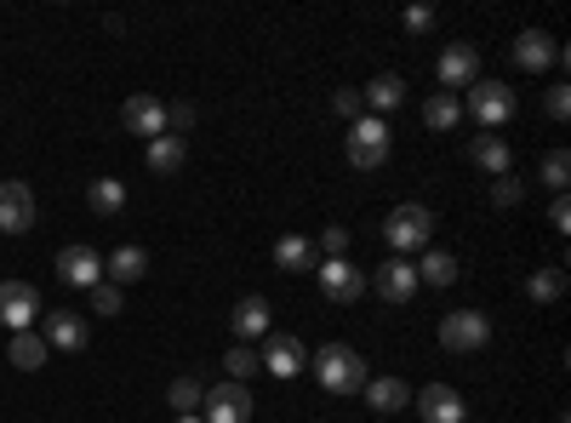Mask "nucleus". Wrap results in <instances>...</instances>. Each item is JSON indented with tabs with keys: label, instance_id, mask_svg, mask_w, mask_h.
<instances>
[{
	"label": "nucleus",
	"instance_id": "obj_1",
	"mask_svg": "<svg viewBox=\"0 0 571 423\" xmlns=\"http://www.w3.org/2000/svg\"><path fill=\"white\" fill-rule=\"evenodd\" d=\"M315 378H320V389H331V395H355V389H366V361L355 355V343H320L315 349Z\"/></svg>",
	"mask_w": 571,
	"mask_h": 423
},
{
	"label": "nucleus",
	"instance_id": "obj_2",
	"mask_svg": "<svg viewBox=\"0 0 571 423\" xmlns=\"http://www.w3.org/2000/svg\"><path fill=\"white\" fill-rule=\"evenodd\" d=\"M429 235H434V212H429V207H417V201L394 207V212L383 218V241L394 246V257H406V252L429 246Z\"/></svg>",
	"mask_w": 571,
	"mask_h": 423
},
{
	"label": "nucleus",
	"instance_id": "obj_3",
	"mask_svg": "<svg viewBox=\"0 0 571 423\" xmlns=\"http://www.w3.org/2000/svg\"><path fill=\"white\" fill-rule=\"evenodd\" d=\"M383 160H389V120L360 115L355 133H349V167H355V172H378Z\"/></svg>",
	"mask_w": 571,
	"mask_h": 423
},
{
	"label": "nucleus",
	"instance_id": "obj_4",
	"mask_svg": "<svg viewBox=\"0 0 571 423\" xmlns=\"http://www.w3.org/2000/svg\"><path fill=\"white\" fill-rule=\"evenodd\" d=\"M463 109H468V115H475V120L486 126V133H491V126L515 120V92L503 86V81H475V86H468V97H463Z\"/></svg>",
	"mask_w": 571,
	"mask_h": 423
},
{
	"label": "nucleus",
	"instance_id": "obj_5",
	"mask_svg": "<svg viewBox=\"0 0 571 423\" xmlns=\"http://www.w3.org/2000/svg\"><path fill=\"white\" fill-rule=\"evenodd\" d=\"M252 417V389L246 383H212L200 395V423H246Z\"/></svg>",
	"mask_w": 571,
	"mask_h": 423
},
{
	"label": "nucleus",
	"instance_id": "obj_6",
	"mask_svg": "<svg viewBox=\"0 0 571 423\" xmlns=\"http://www.w3.org/2000/svg\"><path fill=\"white\" fill-rule=\"evenodd\" d=\"M441 343H446L452 355H475V349L491 343V320H486L480 309H457V315L441 320Z\"/></svg>",
	"mask_w": 571,
	"mask_h": 423
},
{
	"label": "nucleus",
	"instance_id": "obj_7",
	"mask_svg": "<svg viewBox=\"0 0 571 423\" xmlns=\"http://www.w3.org/2000/svg\"><path fill=\"white\" fill-rule=\"evenodd\" d=\"M35 315H41V292L29 281H0V327L12 332H35Z\"/></svg>",
	"mask_w": 571,
	"mask_h": 423
},
{
	"label": "nucleus",
	"instance_id": "obj_8",
	"mask_svg": "<svg viewBox=\"0 0 571 423\" xmlns=\"http://www.w3.org/2000/svg\"><path fill=\"white\" fill-rule=\"evenodd\" d=\"M120 126H126V133L131 138H166V104H160V97L155 92H131L126 97V109H120Z\"/></svg>",
	"mask_w": 571,
	"mask_h": 423
},
{
	"label": "nucleus",
	"instance_id": "obj_9",
	"mask_svg": "<svg viewBox=\"0 0 571 423\" xmlns=\"http://www.w3.org/2000/svg\"><path fill=\"white\" fill-rule=\"evenodd\" d=\"M366 286H372L383 304H412V298H417V264H406V257H389L383 269L366 275Z\"/></svg>",
	"mask_w": 571,
	"mask_h": 423
},
{
	"label": "nucleus",
	"instance_id": "obj_10",
	"mask_svg": "<svg viewBox=\"0 0 571 423\" xmlns=\"http://www.w3.org/2000/svg\"><path fill=\"white\" fill-rule=\"evenodd\" d=\"M29 230H35V189L0 183V235H29Z\"/></svg>",
	"mask_w": 571,
	"mask_h": 423
},
{
	"label": "nucleus",
	"instance_id": "obj_11",
	"mask_svg": "<svg viewBox=\"0 0 571 423\" xmlns=\"http://www.w3.org/2000/svg\"><path fill=\"white\" fill-rule=\"evenodd\" d=\"M434 75H441V86H475L480 81V46H468V41H452L441 52V63H434Z\"/></svg>",
	"mask_w": 571,
	"mask_h": 423
},
{
	"label": "nucleus",
	"instance_id": "obj_12",
	"mask_svg": "<svg viewBox=\"0 0 571 423\" xmlns=\"http://www.w3.org/2000/svg\"><path fill=\"white\" fill-rule=\"evenodd\" d=\"M257 355H263V372H275V378H297V372L309 367V355H304V343H297L292 332H268Z\"/></svg>",
	"mask_w": 571,
	"mask_h": 423
},
{
	"label": "nucleus",
	"instance_id": "obj_13",
	"mask_svg": "<svg viewBox=\"0 0 571 423\" xmlns=\"http://www.w3.org/2000/svg\"><path fill=\"white\" fill-rule=\"evenodd\" d=\"M315 275H320V292H326L331 304H355L360 292H366V275L349 264V257H326V264H320Z\"/></svg>",
	"mask_w": 571,
	"mask_h": 423
},
{
	"label": "nucleus",
	"instance_id": "obj_14",
	"mask_svg": "<svg viewBox=\"0 0 571 423\" xmlns=\"http://www.w3.org/2000/svg\"><path fill=\"white\" fill-rule=\"evenodd\" d=\"M57 281L92 292L97 281H104V257H97L92 246H63V252H57Z\"/></svg>",
	"mask_w": 571,
	"mask_h": 423
},
{
	"label": "nucleus",
	"instance_id": "obj_15",
	"mask_svg": "<svg viewBox=\"0 0 571 423\" xmlns=\"http://www.w3.org/2000/svg\"><path fill=\"white\" fill-rule=\"evenodd\" d=\"M417 412H423V423H463L468 412H463V395L452 383H429V389H417Z\"/></svg>",
	"mask_w": 571,
	"mask_h": 423
},
{
	"label": "nucleus",
	"instance_id": "obj_16",
	"mask_svg": "<svg viewBox=\"0 0 571 423\" xmlns=\"http://www.w3.org/2000/svg\"><path fill=\"white\" fill-rule=\"evenodd\" d=\"M560 52H565V46H560L554 35H543V29H526V35L515 41V63H520V70H531V75L549 70V63H560Z\"/></svg>",
	"mask_w": 571,
	"mask_h": 423
},
{
	"label": "nucleus",
	"instance_id": "obj_17",
	"mask_svg": "<svg viewBox=\"0 0 571 423\" xmlns=\"http://www.w3.org/2000/svg\"><path fill=\"white\" fill-rule=\"evenodd\" d=\"M275 264H281L286 275H309V269H320V252H315L309 235H281V241H275Z\"/></svg>",
	"mask_w": 571,
	"mask_h": 423
},
{
	"label": "nucleus",
	"instance_id": "obj_18",
	"mask_svg": "<svg viewBox=\"0 0 571 423\" xmlns=\"http://www.w3.org/2000/svg\"><path fill=\"white\" fill-rule=\"evenodd\" d=\"M360 395H366V406H372L378 417H394L400 406L412 401V389L400 383V378H366V389H360Z\"/></svg>",
	"mask_w": 571,
	"mask_h": 423
},
{
	"label": "nucleus",
	"instance_id": "obj_19",
	"mask_svg": "<svg viewBox=\"0 0 571 423\" xmlns=\"http://www.w3.org/2000/svg\"><path fill=\"white\" fill-rule=\"evenodd\" d=\"M229 332L241 338V343L268 338V304L263 298H241V304H234V315H229Z\"/></svg>",
	"mask_w": 571,
	"mask_h": 423
},
{
	"label": "nucleus",
	"instance_id": "obj_20",
	"mask_svg": "<svg viewBox=\"0 0 571 423\" xmlns=\"http://www.w3.org/2000/svg\"><path fill=\"white\" fill-rule=\"evenodd\" d=\"M86 343V320L75 309H52L46 315V349H81Z\"/></svg>",
	"mask_w": 571,
	"mask_h": 423
},
{
	"label": "nucleus",
	"instance_id": "obj_21",
	"mask_svg": "<svg viewBox=\"0 0 571 423\" xmlns=\"http://www.w3.org/2000/svg\"><path fill=\"white\" fill-rule=\"evenodd\" d=\"M104 275H109V286H131V281H144L149 275V252L144 246H120L109 264H104Z\"/></svg>",
	"mask_w": 571,
	"mask_h": 423
},
{
	"label": "nucleus",
	"instance_id": "obj_22",
	"mask_svg": "<svg viewBox=\"0 0 571 423\" xmlns=\"http://www.w3.org/2000/svg\"><path fill=\"white\" fill-rule=\"evenodd\" d=\"M468 160H475V167L480 172H491V178H503V172H509L515 167V155H509V144H503V138H475V144H468Z\"/></svg>",
	"mask_w": 571,
	"mask_h": 423
},
{
	"label": "nucleus",
	"instance_id": "obj_23",
	"mask_svg": "<svg viewBox=\"0 0 571 423\" xmlns=\"http://www.w3.org/2000/svg\"><path fill=\"white\" fill-rule=\"evenodd\" d=\"M463 120V104L452 92H429V104H423V126L429 133H452V126Z\"/></svg>",
	"mask_w": 571,
	"mask_h": 423
},
{
	"label": "nucleus",
	"instance_id": "obj_24",
	"mask_svg": "<svg viewBox=\"0 0 571 423\" xmlns=\"http://www.w3.org/2000/svg\"><path fill=\"white\" fill-rule=\"evenodd\" d=\"M183 155H189L183 138H172V133L155 138V144H149V172H155V178H172V172L183 167Z\"/></svg>",
	"mask_w": 571,
	"mask_h": 423
},
{
	"label": "nucleus",
	"instance_id": "obj_25",
	"mask_svg": "<svg viewBox=\"0 0 571 423\" xmlns=\"http://www.w3.org/2000/svg\"><path fill=\"white\" fill-rule=\"evenodd\" d=\"M400 97H406V81H400V75H378L372 86L360 92V104H372V109H378V120H383L389 109H400Z\"/></svg>",
	"mask_w": 571,
	"mask_h": 423
},
{
	"label": "nucleus",
	"instance_id": "obj_26",
	"mask_svg": "<svg viewBox=\"0 0 571 423\" xmlns=\"http://www.w3.org/2000/svg\"><path fill=\"white\" fill-rule=\"evenodd\" d=\"M7 355H12L18 372H41V367H46V338H41V332H12V349H7Z\"/></svg>",
	"mask_w": 571,
	"mask_h": 423
},
{
	"label": "nucleus",
	"instance_id": "obj_27",
	"mask_svg": "<svg viewBox=\"0 0 571 423\" xmlns=\"http://www.w3.org/2000/svg\"><path fill=\"white\" fill-rule=\"evenodd\" d=\"M86 207H92L97 218H115V212L126 207V183H120V178H97V183L86 189Z\"/></svg>",
	"mask_w": 571,
	"mask_h": 423
},
{
	"label": "nucleus",
	"instance_id": "obj_28",
	"mask_svg": "<svg viewBox=\"0 0 571 423\" xmlns=\"http://www.w3.org/2000/svg\"><path fill=\"white\" fill-rule=\"evenodd\" d=\"M223 367H229V383H246V378L263 372V355H257L252 343H234V349L223 355Z\"/></svg>",
	"mask_w": 571,
	"mask_h": 423
},
{
	"label": "nucleus",
	"instance_id": "obj_29",
	"mask_svg": "<svg viewBox=\"0 0 571 423\" xmlns=\"http://www.w3.org/2000/svg\"><path fill=\"white\" fill-rule=\"evenodd\" d=\"M457 281V257L452 252H429L423 269H417V286H452Z\"/></svg>",
	"mask_w": 571,
	"mask_h": 423
},
{
	"label": "nucleus",
	"instance_id": "obj_30",
	"mask_svg": "<svg viewBox=\"0 0 571 423\" xmlns=\"http://www.w3.org/2000/svg\"><path fill=\"white\" fill-rule=\"evenodd\" d=\"M200 395H207V389H200V378H172V389H166V406L183 417V412H200Z\"/></svg>",
	"mask_w": 571,
	"mask_h": 423
},
{
	"label": "nucleus",
	"instance_id": "obj_31",
	"mask_svg": "<svg viewBox=\"0 0 571 423\" xmlns=\"http://www.w3.org/2000/svg\"><path fill=\"white\" fill-rule=\"evenodd\" d=\"M560 292H565V275H560V269H537V275L526 281V298H531V304H554Z\"/></svg>",
	"mask_w": 571,
	"mask_h": 423
},
{
	"label": "nucleus",
	"instance_id": "obj_32",
	"mask_svg": "<svg viewBox=\"0 0 571 423\" xmlns=\"http://www.w3.org/2000/svg\"><path fill=\"white\" fill-rule=\"evenodd\" d=\"M543 183H549L554 194H565V183H571V155H565V149H549V155H543Z\"/></svg>",
	"mask_w": 571,
	"mask_h": 423
},
{
	"label": "nucleus",
	"instance_id": "obj_33",
	"mask_svg": "<svg viewBox=\"0 0 571 423\" xmlns=\"http://www.w3.org/2000/svg\"><path fill=\"white\" fill-rule=\"evenodd\" d=\"M315 252H320V257H343V252H349V230H343V223H326L320 241H315Z\"/></svg>",
	"mask_w": 571,
	"mask_h": 423
},
{
	"label": "nucleus",
	"instance_id": "obj_34",
	"mask_svg": "<svg viewBox=\"0 0 571 423\" xmlns=\"http://www.w3.org/2000/svg\"><path fill=\"white\" fill-rule=\"evenodd\" d=\"M526 194V183L515 178V172H503V178H491V207H515Z\"/></svg>",
	"mask_w": 571,
	"mask_h": 423
},
{
	"label": "nucleus",
	"instance_id": "obj_35",
	"mask_svg": "<svg viewBox=\"0 0 571 423\" xmlns=\"http://www.w3.org/2000/svg\"><path fill=\"white\" fill-rule=\"evenodd\" d=\"M92 309H97V315H115V309H120V286L97 281V286H92Z\"/></svg>",
	"mask_w": 571,
	"mask_h": 423
},
{
	"label": "nucleus",
	"instance_id": "obj_36",
	"mask_svg": "<svg viewBox=\"0 0 571 423\" xmlns=\"http://www.w3.org/2000/svg\"><path fill=\"white\" fill-rule=\"evenodd\" d=\"M543 109H549V120H565V115H571V86H549Z\"/></svg>",
	"mask_w": 571,
	"mask_h": 423
},
{
	"label": "nucleus",
	"instance_id": "obj_37",
	"mask_svg": "<svg viewBox=\"0 0 571 423\" xmlns=\"http://www.w3.org/2000/svg\"><path fill=\"white\" fill-rule=\"evenodd\" d=\"M331 109L349 115V120H360V115H366V104H360V92H355V86H343L338 97H331Z\"/></svg>",
	"mask_w": 571,
	"mask_h": 423
},
{
	"label": "nucleus",
	"instance_id": "obj_38",
	"mask_svg": "<svg viewBox=\"0 0 571 423\" xmlns=\"http://www.w3.org/2000/svg\"><path fill=\"white\" fill-rule=\"evenodd\" d=\"M189 126H194V109H189V104H172V109H166V133H172V138L189 133Z\"/></svg>",
	"mask_w": 571,
	"mask_h": 423
},
{
	"label": "nucleus",
	"instance_id": "obj_39",
	"mask_svg": "<svg viewBox=\"0 0 571 423\" xmlns=\"http://www.w3.org/2000/svg\"><path fill=\"white\" fill-rule=\"evenodd\" d=\"M429 29H434V12H429V7H412V12H406V35H429Z\"/></svg>",
	"mask_w": 571,
	"mask_h": 423
},
{
	"label": "nucleus",
	"instance_id": "obj_40",
	"mask_svg": "<svg viewBox=\"0 0 571 423\" xmlns=\"http://www.w3.org/2000/svg\"><path fill=\"white\" fill-rule=\"evenodd\" d=\"M549 223H554L560 235L571 230V207H565V194H554V207H549Z\"/></svg>",
	"mask_w": 571,
	"mask_h": 423
},
{
	"label": "nucleus",
	"instance_id": "obj_41",
	"mask_svg": "<svg viewBox=\"0 0 571 423\" xmlns=\"http://www.w3.org/2000/svg\"><path fill=\"white\" fill-rule=\"evenodd\" d=\"M172 423H200V412H183V417H172Z\"/></svg>",
	"mask_w": 571,
	"mask_h": 423
},
{
	"label": "nucleus",
	"instance_id": "obj_42",
	"mask_svg": "<svg viewBox=\"0 0 571 423\" xmlns=\"http://www.w3.org/2000/svg\"><path fill=\"white\" fill-rule=\"evenodd\" d=\"M560 423H565V417H560Z\"/></svg>",
	"mask_w": 571,
	"mask_h": 423
}]
</instances>
